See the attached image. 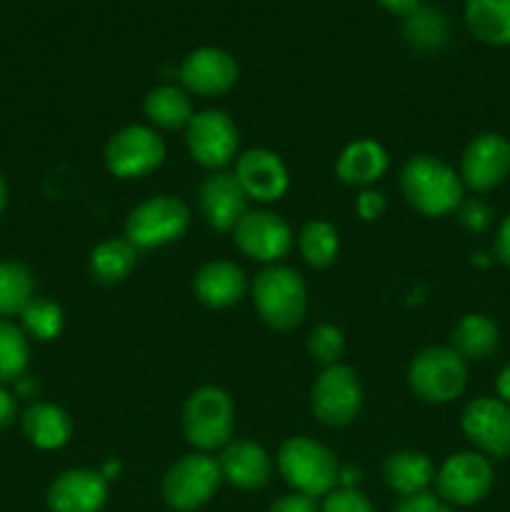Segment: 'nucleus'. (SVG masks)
<instances>
[{
	"mask_svg": "<svg viewBox=\"0 0 510 512\" xmlns=\"http://www.w3.org/2000/svg\"><path fill=\"white\" fill-rule=\"evenodd\" d=\"M233 240L243 255L263 265H275L293 248V230L270 210H248L233 228Z\"/></svg>",
	"mask_w": 510,
	"mask_h": 512,
	"instance_id": "obj_11",
	"label": "nucleus"
},
{
	"mask_svg": "<svg viewBox=\"0 0 510 512\" xmlns=\"http://www.w3.org/2000/svg\"><path fill=\"white\" fill-rule=\"evenodd\" d=\"M298 250L310 268H330L340 253L338 230L328 220H308L298 233Z\"/></svg>",
	"mask_w": 510,
	"mask_h": 512,
	"instance_id": "obj_29",
	"label": "nucleus"
},
{
	"mask_svg": "<svg viewBox=\"0 0 510 512\" xmlns=\"http://www.w3.org/2000/svg\"><path fill=\"white\" fill-rule=\"evenodd\" d=\"M120 473V463H115V460H110V463H105V468L100 470V475H103L105 480H110L113 475Z\"/></svg>",
	"mask_w": 510,
	"mask_h": 512,
	"instance_id": "obj_44",
	"label": "nucleus"
},
{
	"mask_svg": "<svg viewBox=\"0 0 510 512\" xmlns=\"http://www.w3.org/2000/svg\"><path fill=\"white\" fill-rule=\"evenodd\" d=\"M103 160L115 178H145L165 163V140L150 125H125L108 138Z\"/></svg>",
	"mask_w": 510,
	"mask_h": 512,
	"instance_id": "obj_8",
	"label": "nucleus"
},
{
	"mask_svg": "<svg viewBox=\"0 0 510 512\" xmlns=\"http://www.w3.org/2000/svg\"><path fill=\"white\" fill-rule=\"evenodd\" d=\"M463 433L480 455L505 458L510 455V405L495 398H475L465 405Z\"/></svg>",
	"mask_w": 510,
	"mask_h": 512,
	"instance_id": "obj_15",
	"label": "nucleus"
},
{
	"mask_svg": "<svg viewBox=\"0 0 510 512\" xmlns=\"http://www.w3.org/2000/svg\"><path fill=\"white\" fill-rule=\"evenodd\" d=\"M15 415H18V403H15L13 395L0 385V430L8 428L15 420Z\"/></svg>",
	"mask_w": 510,
	"mask_h": 512,
	"instance_id": "obj_41",
	"label": "nucleus"
},
{
	"mask_svg": "<svg viewBox=\"0 0 510 512\" xmlns=\"http://www.w3.org/2000/svg\"><path fill=\"white\" fill-rule=\"evenodd\" d=\"M493 488V468L480 453H455L435 473L438 498L448 505H475Z\"/></svg>",
	"mask_w": 510,
	"mask_h": 512,
	"instance_id": "obj_12",
	"label": "nucleus"
},
{
	"mask_svg": "<svg viewBox=\"0 0 510 512\" xmlns=\"http://www.w3.org/2000/svg\"><path fill=\"white\" fill-rule=\"evenodd\" d=\"M248 290V275L230 260H208L193 275V293L205 308H233L245 298Z\"/></svg>",
	"mask_w": 510,
	"mask_h": 512,
	"instance_id": "obj_19",
	"label": "nucleus"
},
{
	"mask_svg": "<svg viewBox=\"0 0 510 512\" xmlns=\"http://www.w3.org/2000/svg\"><path fill=\"white\" fill-rule=\"evenodd\" d=\"M143 110L150 125L163 130L185 128L195 115L188 90L178 88V85H158V88L148 90Z\"/></svg>",
	"mask_w": 510,
	"mask_h": 512,
	"instance_id": "obj_24",
	"label": "nucleus"
},
{
	"mask_svg": "<svg viewBox=\"0 0 510 512\" xmlns=\"http://www.w3.org/2000/svg\"><path fill=\"white\" fill-rule=\"evenodd\" d=\"M30 358L28 335L20 325L0 318V385L15 383L20 375H25Z\"/></svg>",
	"mask_w": 510,
	"mask_h": 512,
	"instance_id": "obj_31",
	"label": "nucleus"
},
{
	"mask_svg": "<svg viewBox=\"0 0 510 512\" xmlns=\"http://www.w3.org/2000/svg\"><path fill=\"white\" fill-rule=\"evenodd\" d=\"M500 343L498 325L483 313H470L455 323L450 333V348L463 360H485Z\"/></svg>",
	"mask_w": 510,
	"mask_h": 512,
	"instance_id": "obj_25",
	"label": "nucleus"
},
{
	"mask_svg": "<svg viewBox=\"0 0 510 512\" xmlns=\"http://www.w3.org/2000/svg\"><path fill=\"white\" fill-rule=\"evenodd\" d=\"M498 393L503 398V403L510 405V365H505L498 375Z\"/></svg>",
	"mask_w": 510,
	"mask_h": 512,
	"instance_id": "obj_43",
	"label": "nucleus"
},
{
	"mask_svg": "<svg viewBox=\"0 0 510 512\" xmlns=\"http://www.w3.org/2000/svg\"><path fill=\"white\" fill-rule=\"evenodd\" d=\"M20 320H23L25 335L40 340V343H48V340L58 338L65 325L63 308L50 298L30 300L23 313H20Z\"/></svg>",
	"mask_w": 510,
	"mask_h": 512,
	"instance_id": "obj_32",
	"label": "nucleus"
},
{
	"mask_svg": "<svg viewBox=\"0 0 510 512\" xmlns=\"http://www.w3.org/2000/svg\"><path fill=\"white\" fill-rule=\"evenodd\" d=\"M393 512H453V508L445 500H440L438 495L423 490V493L415 495H400Z\"/></svg>",
	"mask_w": 510,
	"mask_h": 512,
	"instance_id": "obj_36",
	"label": "nucleus"
},
{
	"mask_svg": "<svg viewBox=\"0 0 510 512\" xmlns=\"http://www.w3.org/2000/svg\"><path fill=\"white\" fill-rule=\"evenodd\" d=\"M35 298V278L20 260H0V318L20 315Z\"/></svg>",
	"mask_w": 510,
	"mask_h": 512,
	"instance_id": "obj_28",
	"label": "nucleus"
},
{
	"mask_svg": "<svg viewBox=\"0 0 510 512\" xmlns=\"http://www.w3.org/2000/svg\"><path fill=\"white\" fill-rule=\"evenodd\" d=\"M238 125L225 110H200L185 125V148L190 158L208 170H223L238 153Z\"/></svg>",
	"mask_w": 510,
	"mask_h": 512,
	"instance_id": "obj_10",
	"label": "nucleus"
},
{
	"mask_svg": "<svg viewBox=\"0 0 510 512\" xmlns=\"http://www.w3.org/2000/svg\"><path fill=\"white\" fill-rule=\"evenodd\" d=\"M460 175L430 153H418L400 168V193L405 203L425 218H443L463 203Z\"/></svg>",
	"mask_w": 510,
	"mask_h": 512,
	"instance_id": "obj_1",
	"label": "nucleus"
},
{
	"mask_svg": "<svg viewBox=\"0 0 510 512\" xmlns=\"http://www.w3.org/2000/svg\"><path fill=\"white\" fill-rule=\"evenodd\" d=\"M215 460L223 480L240 490L265 488L273 475V460L268 450L253 440H230Z\"/></svg>",
	"mask_w": 510,
	"mask_h": 512,
	"instance_id": "obj_20",
	"label": "nucleus"
},
{
	"mask_svg": "<svg viewBox=\"0 0 510 512\" xmlns=\"http://www.w3.org/2000/svg\"><path fill=\"white\" fill-rule=\"evenodd\" d=\"M250 198L245 195L243 185L238 183L235 173L228 170H213L205 175L198 188V210L205 223L218 233H233L235 225L248 213Z\"/></svg>",
	"mask_w": 510,
	"mask_h": 512,
	"instance_id": "obj_16",
	"label": "nucleus"
},
{
	"mask_svg": "<svg viewBox=\"0 0 510 512\" xmlns=\"http://www.w3.org/2000/svg\"><path fill=\"white\" fill-rule=\"evenodd\" d=\"M275 463H278L283 480L295 493L308 495L313 500L333 493L335 485H338V458L328 445L318 443L308 435H295V438L285 440L280 445Z\"/></svg>",
	"mask_w": 510,
	"mask_h": 512,
	"instance_id": "obj_3",
	"label": "nucleus"
},
{
	"mask_svg": "<svg viewBox=\"0 0 510 512\" xmlns=\"http://www.w3.org/2000/svg\"><path fill=\"white\" fill-rule=\"evenodd\" d=\"M495 255L503 265H510V215L500 223L498 235H495Z\"/></svg>",
	"mask_w": 510,
	"mask_h": 512,
	"instance_id": "obj_40",
	"label": "nucleus"
},
{
	"mask_svg": "<svg viewBox=\"0 0 510 512\" xmlns=\"http://www.w3.org/2000/svg\"><path fill=\"white\" fill-rule=\"evenodd\" d=\"M15 395L23 400H35L40 395V390H43V383H40V378H35V375H20L18 380H15Z\"/></svg>",
	"mask_w": 510,
	"mask_h": 512,
	"instance_id": "obj_39",
	"label": "nucleus"
},
{
	"mask_svg": "<svg viewBox=\"0 0 510 512\" xmlns=\"http://www.w3.org/2000/svg\"><path fill=\"white\" fill-rule=\"evenodd\" d=\"M138 265V248L128 238H108L90 250V275L103 285H118Z\"/></svg>",
	"mask_w": 510,
	"mask_h": 512,
	"instance_id": "obj_27",
	"label": "nucleus"
},
{
	"mask_svg": "<svg viewBox=\"0 0 510 512\" xmlns=\"http://www.w3.org/2000/svg\"><path fill=\"white\" fill-rule=\"evenodd\" d=\"M235 178L243 185L245 195L258 203H275L290 188V173L283 158L268 148L245 150L235 160Z\"/></svg>",
	"mask_w": 510,
	"mask_h": 512,
	"instance_id": "obj_17",
	"label": "nucleus"
},
{
	"mask_svg": "<svg viewBox=\"0 0 510 512\" xmlns=\"http://www.w3.org/2000/svg\"><path fill=\"white\" fill-rule=\"evenodd\" d=\"M108 503V480L100 470H65L50 483L48 508L53 512H100Z\"/></svg>",
	"mask_w": 510,
	"mask_h": 512,
	"instance_id": "obj_18",
	"label": "nucleus"
},
{
	"mask_svg": "<svg viewBox=\"0 0 510 512\" xmlns=\"http://www.w3.org/2000/svg\"><path fill=\"white\" fill-rule=\"evenodd\" d=\"M408 385L423 403H453L468 385V365L450 345H430L410 360Z\"/></svg>",
	"mask_w": 510,
	"mask_h": 512,
	"instance_id": "obj_5",
	"label": "nucleus"
},
{
	"mask_svg": "<svg viewBox=\"0 0 510 512\" xmlns=\"http://www.w3.org/2000/svg\"><path fill=\"white\" fill-rule=\"evenodd\" d=\"M320 512H375L370 500L358 488H338L325 495Z\"/></svg>",
	"mask_w": 510,
	"mask_h": 512,
	"instance_id": "obj_34",
	"label": "nucleus"
},
{
	"mask_svg": "<svg viewBox=\"0 0 510 512\" xmlns=\"http://www.w3.org/2000/svg\"><path fill=\"white\" fill-rule=\"evenodd\" d=\"M345 353V335L343 330L330 323H320L310 330L308 335V355L323 368L340 363Z\"/></svg>",
	"mask_w": 510,
	"mask_h": 512,
	"instance_id": "obj_33",
	"label": "nucleus"
},
{
	"mask_svg": "<svg viewBox=\"0 0 510 512\" xmlns=\"http://www.w3.org/2000/svg\"><path fill=\"white\" fill-rule=\"evenodd\" d=\"M190 208L178 195H153L125 218V238L138 250H155L183 238L190 228Z\"/></svg>",
	"mask_w": 510,
	"mask_h": 512,
	"instance_id": "obj_6",
	"label": "nucleus"
},
{
	"mask_svg": "<svg viewBox=\"0 0 510 512\" xmlns=\"http://www.w3.org/2000/svg\"><path fill=\"white\" fill-rule=\"evenodd\" d=\"M460 180L465 188L493 190L510 175V143L498 133H480L465 145L460 158Z\"/></svg>",
	"mask_w": 510,
	"mask_h": 512,
	"instance_id": "obj_14",
	"label": "nucleus"
},
{
	"mask_svg": "<svg viewBox=\"0 0 510 512\" xmlns=\"http://www.w3.org/2000/svg\"><path fill=\"white\" fill-rule=\"evenodd\" d=\"M260 320L278 333L298 328L308 313V285L290 265H265L250 285Z\"/></svg>",
	"mask_w": 510,
	"mask_h": 512,
	"instance_id": "obj_2",
	"label": "nucleus"
},
{
	"mask_svg": "<svg viewBox=\"0 0 510 512\" xmlns=\"http://www.w3.org/2000/svg\"><path fill=\"white\" fill-rule=\"evenodd\" d=\"M183 435L198 453L223 450L233 440L235 403L223 388L203 385L185 398L180 413Z\"/></svg>",
	"mask_w": 510,
	"mask_h": 512,
	"instance_id": "obj_4",
	"label": "nucleus"
},
{
	"mask_svg": "<svg viewBox=\"0 0 510 512\" xmlns=\"http://www.w3.org/2000/svg\"><path fill=\"white\" fill-rule=\"evenodd\" d=\"M178 75L188 93L203 95V98H218V95H225L228 90L235 88L240 78V68L238 60L228 50L205 45V48L185 55Z\"/></svg>",
	"mask_w": 510,
	"mask_h": 512,
	"instance_id": "obj_13",
	"label": "nucleus"
},
{
	"mask_svg": "<svg viewBox=\"0 0 510 512\" xmlns=\"http://www.w3.org/2000/svg\"><path fill=\"white\" fill-rule=\"evenodd\" d=\"M385 10L398 15H408L410 10H415L420 5V0H378Z\"/></svg>",
	"mask_w": 510,
	"mask_h": 512,
	"instance_id": "obj_42",
	"label": "nucleus"
},
{
	"mask_svg": "<svg viewBox=\"0 0 510 512\" xmlns=\"http://www.w3.org/2000/svg\"><path fill=\"white\" fill-rule=\"evenodd\" d=\"M468 30L485 45H510V0H465Z\"/></svg>",
	"mask_w": 510,
	"mask_h": 512,
	"instance_id": "obj_26",
	"label": "nucleus"
},
{
	"mask_svg": "<svg viewBox=\"0 0 510 512\" xmlns=\"http://www.w3.org/2000/svg\"><path fill=\"white\" fill-rule=\"evenodd\" d=\"M268 512H318V505H315V500L308 498V495L290 493L283 495L280 500H275L268 508Z\"/></svg>",
	"mask_w": 510,
	"mask_h": 512,
	"instance_id": "obj_38",
	"label": "nucleus"
},
{
	"mask_svg": "<svg viewBox=\"0 0 510 512\" xmlns=\"http://www.w3.org/2000/svg\"><path fill=\"white\" fill-rule=\"evenodd\" d=\"M355 210H358L360 220L373 223V220H380L385 215V210H388V200H385V195L380 193V190L363 188L360 190L358 200H355Z\"/></svg>",
	"mask_w": 510,
	"mask_h": 512,
	"instance_id": "obj_37",
	"label": "nucleus"
},
{
	"mask_svg": "<svg viewBox=\"0 0 510 512\" xmlns=\"http://www.w3.org/2000/svg\"><path fill=\"white\" fill-rule=\"evenodd\" d=\"M388 173V153L378 140L360 138L345 145L335 160V175L353 188H373Z\"/></svg>",
	"mask_w": 510,
	"mask_h": 512,
	"instance_id": "obj_21",
	"label": "nucleus"
},
{
	"mask_svg": "<svg viewBox=\"0 0 510 512\" xmlns=\"http://www.w3.org/2000/svg\"><path fill=\"white\" fill-rule=\"evenodd\" d=\"M20 428L30 445L40 450H58L73 438V418L55 403H33L20 418Z\"/></svg>",
	"mask_w": 510,
	"mask_h": 512,
	"instance_id": "obj_22",
	"label": "nucleus"
},
{
	"mask_svg": "<svg viewBox=\"0 0 510 512\" xmlns=\"http://www.w3.org/2000/svg\"><path fill=\"white\" fill-rule=\"evenodd\" d=\"M458 220L470 233H483L490 225V220H493V210H490V205L485 200L463 198V203L458 205Z\"/></svg>",
	"mask_w": 510,
	"mask_h": 512,
	"instance_id": "obj_35",
	"label": "nucleus"
},
{
	"mask_svg": "<svg viewBox=\"0 0 510 512\" xmlns=\"http://www.w3.org/2000/svg\"><path fill=\"white\" fill-rule=\"evenodd\" d=\"M310 410L328 428H345L363 410V383L358 370L345 363L323 368L310 388Z\"/></svg>",
	"mask_w": 510,
	"mask_h": 512,
	"instance_id": "obj_7",
	"label": "nucleus"
},
{
	"mask_svg": "<svg viewBox=\"0 0 510 512\" xmlns=\"http://www.w3.org/2000/svg\"><path fill=\"white\" fill-rule=\"evenodd\" d=\"M223 483L218 460L208 453H190L175 460L163 475L165 503L178 512L203 508Z\"/></svg>",
	"mask_w": 510,
	"mask_h": 512,
	"instance_id": "obj_9",
	"label": "nucleus"
},
{
	"mask_svg": "<svg viewBox=\"0 0 510 512\" xmlns=\"http://www.w3.org/2000/svg\"><path fill=\"white\" fill-rule=\"evenodd\" d=\"M5 203H8V185H5V178L0 175V213H3Z\"/></svg>",
	"mask_w": 510,
	"mask_h": 512,
	"instance_id": "obj_45",
	"label": "nucleus"
},
{
	"mask_svg": "<svg viewBox=\"0 0 510 512\" xmlns=\"http://www.w3.org/2000/svg\"><path fill=\"white\" fill-rule=\"evenodd\" d=\"M383 478L385 485L398 495H415L428 490L435 480V468L420 450H395L385 458Z\"/></svg>",
	"mask_w": 510,
	"mask_h": 512,
	"instance_id": "obj_23",
	"label": "nucleus"
},
{
	"mask_svg": "<svg viewBox=\"0 0 510 512\" xmlns=\"http://www.w3.org/2000/svg\"><path fill=\"white\" fill-rule=\"evenodd\" d=\"M403 35L415 50H438L448 40V20L440 10L430 8V5H418L403 15Z\"/></svg>",
	"mask_w": 510,
	"mask_h": 512,
	"instance_id": "obj_30",
	"label": "nucleus"
}]
</instances>
